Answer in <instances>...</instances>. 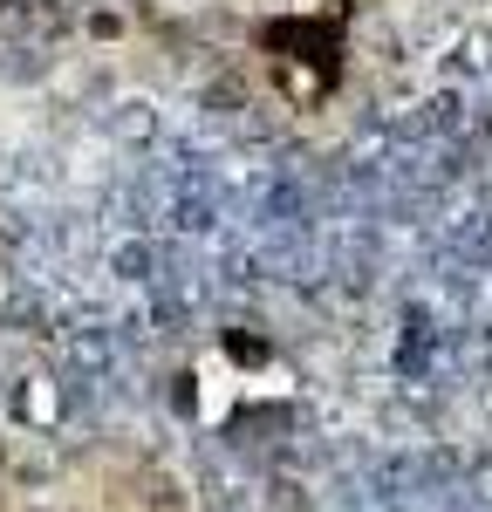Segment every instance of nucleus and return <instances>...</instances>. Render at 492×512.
Returning a JSON list of instances; mask_svg holds the SVG:
<instances>
[{"instance_id": "20e7f679", "label": "nucleus", "mask_w": 492, "mask_h": 512, "mask_svg": "<svg viewBox=\"0 0 492 512\" xmlns=\"http://www.w3.org/2000/svg\"><path fill=\"white\" fill-rule=\"evenodd\" d=\"M240 103H246V82L240 76H212V82H205V110H226V117H233Z\"/></svg>"}, {"instance_id": "f03ea898", "label": "nucleus", "mask_w": 492, "mask_h": 512, "mask_svg": "<svg viewBox=\"0 0 492 512\" xmlns=\"http://www.w3.org/2000/svg\"><path fill=\"white\" fill-rule=\"evenodd\" d=\"M110 267H117L123 280H151V267H158V253H151L144 239H123L117 253H110Z\"/></svg>"}, {"instance_id": "39448f33", "label": "nucleus", "mask_w": 492, "mask_h": 512, "mask_svg": "<svg viewBox=\"0 0 492 512\" xmlns=\"http://www.w3.org/2000/svg\"><path fill=\"white\" fill-rule=\"evenodd\" d=\"M171 410H178V417H199V376H192V369L171 376Z\"/></svg>"}, {"instance_id": "423d86ee", "label": "nucleus", "mask_w": 492, "mask_h": 512, "mask_svg": "<svg viewBox=\"0 0 492 512\" xmlns=\"http://www.w3.org/2000/svg\"><path fill=\"white\" fill-rule=\"evenodd\" d=\"M82 28H89L96 41H117V35H123V14H117V7H96V14H89Z\"/></svg>"}, {"instance_id": "7ed1b4c3", "label": "nucleus", "mask_w": 492, "mask_h": 512, "mask_svg": "<svg viewBox=\"0 0 492 512\" xmlns=\"http://www.w3.org/2000/svg\"><path fill=\"white\" fill-rule=\"evenodd\" d=\"M48 410H55V396H48V383H41V376H28V383L14 390V417H28V424H35V417H48Z\"/></svg>"}, {"instance_id": "f257e3e1", "label": "nucleus", "mask_w": 492, "mask_h": 512, "mask_svg": "<svg viewBox=\"0 0 492 512\" xmlns=\"http://www.w3.org/2000/svg\"><path fill=\"white\" fill-rule=\"evenodd\" d=\"M219 349L233 355L240 369H260V362L274 355V342H267V335H253V328H226V335H219Z\"/></svg>"}]
</instances>
